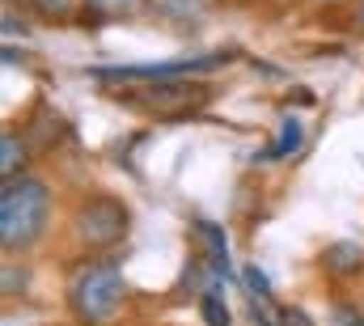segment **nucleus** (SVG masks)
Returning <instances> with one entry per match:
<instances>
[{
  "instance_id": "obj_1",
  "label": "nucleus",
  "mask_w": 364,
  "mask_h": 326,
  "mask_svg": "<svg viewBox=\"0 0 364 326\" xmlns=\"http://www.w3.org/2000/svg\"><path fill=\"white\" fill-rule=\"evenodd\" d=\"M51 216V191L38 178H4L0 186V246L26 250Z\"/></svg>"
},
{
  "instance_id": "obj_13",
  "label": "nucleus",
  "mask_w": 364,
  "mask_h": 326,
  "mask_svg": "<svg viewBox=\"0 0 364 326\" xmlns=\"http://www.w3.org/2000/svg\"><path fill=\"white\" fill-rule=\"evenodd\" d=\"M242 280H246V288H250V297H259V301H267V293H272V284H267V275H263L259 267H246V271H242Z\"/></svg>"
},
{
  "instance_id": "obj_14",
  "label": "nucleus",
  "mask_w": 364,
  "mask_h": 326,
  "mask_svg": "<svg viewBox=\"0 0 364 326\" xmlns=\"http://www.w3.org/2000/svg\"><path fill=\"white\" fill-rule=\"evenodd\" d=\"M30 9L43 13V17H68L73 13V0H30Z\"/></svg>"
},
{
  "instance_id": "obj_12",
  "label": "nucleus",
  "mask_w": 364,
  "mask_h": 326,
  "mask_svg": "<svg viewBox=\"0 0 364 326\" xmlns=\"http://www.w3.org/2000/svg\"><path fill=\"white\" fill-rule=\"evenodd\" d=\"M140 0H85V13H93L97 21H114L123 13H132Z\"/></svg>"
},
{
  "instance_id": "obj_8",
  "label": "nucleus",
  "mask_w": 364,
  "mask_h": 326,
  "mask_svg": "<svg viewBox=\"0 0 364 326\" xmlns=\"http://www.w3.org/2000/svg\"><path fill=\"white\" fill-rule=\"evenodd\" d=\"M322 267H326L331 275H352V271H360V267H364V246L335 242L326 254H322Z\"/></svg>"
},
{
  "instance_id": "obj_11",
  "label": "nucleus",
  "mask_w": 364,
  "mask_h": 326,
  "mask_svg": "<svg viewBox=\"0 0 364 326\" xmlns=\"http://www.w3.org/2000/svg\"><path fill=\"white\" fill-rule=\"evenodd\" d=\"M199 314H203L208 326H229V305L220 301V288H216V284L199 297Z\"/></svg>"
},
{
  "instance_id": "obj_2",
  "label": "nucleus",
  "mask_w": 364,
  "mask_h": 326,
  "mask_svg": "<svg viewBox=\"0 0 364 326\" xmlns=\"http://www.w3.org/2000/svg\"><path fill=\"white\" fill-rule=\"evenodd\" d=\"M119 301H123V271H119L114 258L85 263V267L73 275V284H68V305H73V314L90 326L110 322L114 310H119Z\"/></svg>"
},
{
  "instance_id": "obj_16",
  "label": "nucleus",
  "mask_w": 364,
  "mask_h": 326,
  "mask_svg": "<svg viewBox=\"0 0 364 326\" xmlns=\"http://www.w3.org/2000/svg\"><path fill=\"white\" fill-rule=\"evenodd\" d=\"M356 21H360V30H364V0H360V13H356Z\"/></svg>"
},
{
  "instance_id": "obj_10",
  "label": "nucleus",
  "mask_w": 364,
  "mask_h": 326,
  "mask_svg": "<svg viewBox=\"0 0 364 326\" xmlns=\"http://www.w3.org/2000/svg\"><path fill=\"white\" fill-rule=\"evenodd\" d=\"M301 136H305V132H301V123H296V119H292V115H284V123H279V136H275V144L272 149H267V157H288V153H296V149H301Z\"/></svg>"
},
{
  "instance_id": "obj_9",
  "label": "nucleus",
  "mask_w": 364,
  "mask_h": 326,
  "mask_svg": "<svg viewBox=\"0 0 364 326\" xmlns=\"http://www.w3.org/2000/svg\"><path fill=\"white\" fill-rule=\"evenodd\" d=\"M26 157H30L26 136L4 132V136H0V174H4V178H17V174H21V165H26Z\"/></svg>"
},
{
  "instance_id": "obj_6",
  "label": "nucleus",
  "mask_w": 364,
  "mask_h": 326,
  "mask_svg": "<svg viewBox=\"0 0 364 326\" xmlns=\"http://www.w3.org/2000/svg\"><path fill=\"white\" fill-rule=\"evenodd\" d=\"M144 13L174 30H199L212 13V0H144Z\"/></svg>"
},
{
  "instance_id": "obj_3",
  "label": "nucleus",
  "mask_w": 364,
  "mask_h": 326,
  "mask_svg": "<svg viewBox=\"0 0 364 326\" xmlns=\"http://www.w3.org/2000/svg\"><path fill=\"white\" fill-rule=\"evenodd\" d=\"M127 225H132L127 204H119V199H110V195H93V199L81 204V212H77V233L90 246H97V250L123 242Z\"/></svg>"
},
{
  "instance_id": "obj_5",
  "label": "nucleus",
  "mask_w": 364,
  "mask_h": 326,
  "mask_svg": "<svg viewBox=\"0 0 364 326\" xmlns=\"http://www.w3.org/2000/svg\"><path fill=\"white\" fill-rule=\"evenodd\" d=\"M225 60H233V51L225 56H191V60H170V64H132V68H93V77L106 85L114 81H170V77H191V73H208L220 68Z\"/></svg>"
},
{
  "instance_id": "obj_7",
  "label": "nucleus",
  "mask_w": 364,
  "mask_h": 326,
  "mask_svg": "<svg viewBox=\"0 0 364 326\" xmlns=\"http://www.w3.org/2000/svg\"><path fill=\"white\" fill-rule=\"evenodd\" d=\"M191 233H195L199 250L208 254L212 271L225 280V275H229V238H225V229H220L216 221H208V216H195V221H191Z\"/></svg>"
},
{
  "instance_id": "obj_15",
  "label": "nucleus",
  "mask_w": 364,
  "mask_h": 326,
  "mask_svg": "<svg viewBox=\"0 0 364 326\" xmlns=\"http://www.w3.org/2000/svg\"><path fill=\"white\" fill-rule=\"evenodd\" d=\"M279 326H314V322H309V314H305V310L288 305V310H279Z\"/></svg>"
},
{
  "instance_id": "obj_4",
  "label": "nucleus",
  "mask_w": 364,
  "mask_h": 326,
  "mask_svg": "<svg viewBox=\"0 0 364 326\" xmlns=\"http://www.w3.org/2000/svg\"><path fill=\"white\" fill-rule=\"evenodd\" d=\"M127 102H136V106H144V110H153V115H186V110H195V106H203L208 102V85L199 81H149L140 93H132Z\"/></svg>"
}]
</instances>
